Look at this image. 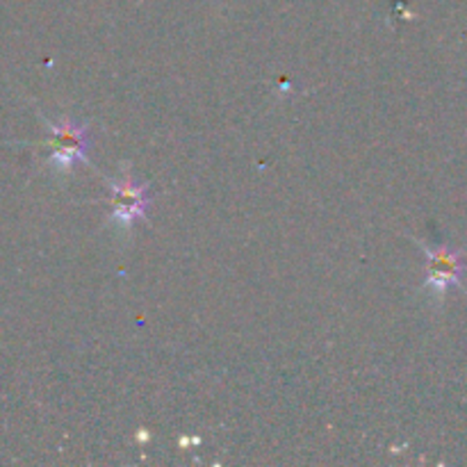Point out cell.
<instances>
[{"label": "cell", "mask_w": 467, "mask_h": 467, "mask_svg": "<svg viewBox=\"0 0 467 467\" xmlns=\"http://www.w3.org/2000/svg\"><path fill=\"white\" fill-rule=\"evenodd\" d=\"M429 254V285L433 287H447L450 283H454L459 278L461 272V258L459 254H451V251L442 249H427Z\"/></svg>", "instance_id": "3957f363"}, {"label": "cell", "mask_w": 467, "mask_h": 467, "mask_svg": "<svg viewBox=\"0 0 467 467\" xmlns=\"http://www.w3.org/2000/svg\"><path fill=\"white\" fill-rule=\"evenodd\" d=\"M112 219L114 222L130 226L135 219L144 217L150 205V194L146 185H135L130 178L123 182H112Z\"/></svg>", "instance_id": "7a4b0ae2"}, {"label": "cell", "mask_w": 467, "mask_h": 467, "mask_svg": "<svg viewBox=\"0 0 467 467\" xmlns=\"http://www.w3.org/2000/svg\"><path fill=\"white\" fill-rule=\"evenodd\" d=\"M50 144L55 146L53 164L59 169H68L76 160H87V149H89V140H87V126H78L73 121H59L48 123Z\"/></svg>", "instance_id": "6da1fadb"}]
</instances>
